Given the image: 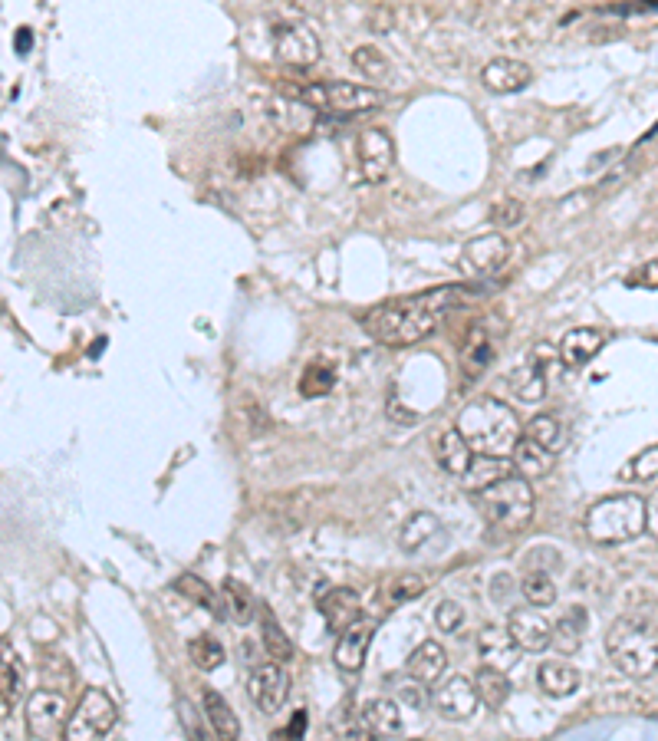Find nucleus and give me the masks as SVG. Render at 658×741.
I'll return each mask as SVG.
<instances>
[{
    "mask_svg": "<svg viewBox=\"0 0 658 741\" xmlns=\"http://www.w3.org/2000/svg\"><path fill=\"white\" fill-rule=\"evenodd\" d=\"M484 294H491V290H484L481 284H445L412 297L385 300L379 307L362 313V330L382 346H412L418 340H425L428 333H435L438 320L448 310H455L468 300H478Z\"/></svg>",
    "mask_w": 658,
    "mask_h": 741,
    "instance_id": "1",
    "label": "nucleus"
},
{
    "mask_svg": "<svg viewBox=\"0 0 658 741\" xmlns=\"http://www.w3.org/2000/svg\"><path fill=\"white\" fill-rule=\"evenodd\" d=\"M455 429L471 442L478 455H514V445L520 442V422L514 409L494 396L468 402L458 412Z\"/></svg>",
    "mask_w": 658,
    "mask_h": 741,
    "instance_id": "2",
    "label": "nucleus"
},
{
    "mask_svg": "<svg viewBox=\"0 0 658 741\" xmlns=\"http://www.w3.org/2000/svg\"><path fill=\"white\" fill-rule=\"evenodd\" d=\"M533 508H537V494L530 488V478H524L520 471H510L501 481L478 491V511L501 534L524 531L533 518Z\"/></svg>",
    "mask_w": 658,
    "mask_h": 741,
    "instance_id": "3",
    "label": "nucleus"
},
{
    "mask_svg": "<svg viewBox=\"0 0 658 741\" xmlns=\"http://www.w3.org/2000/svg\"><path fill=\"white\" fill-rule=\"evenodd\" d=\"M606 649L612 666L632 679H649L658 672V633L652 623L622 616L609 626Z\"/></svg>",
    "mask_w": 658,
    "mask_h": 741,
    "instance_id": "4",
    "label": "nucleus"
},
{
    "mask_svg": "<svg viewBox=\"0 0 658 741\" xmlns=\"http://www.w3.org/2000/svg\"><path fill=\"white\" fill-rule=\"evenodd\" d=\"M645 531V501L639 494H612L586 511V534L593 544H626Z\"/></svg>",
    "mask_w": 658,
    "mask_h": 741,
    "instance_id": "5",
    "label": "nucleus"
},
{
    "mask_svg": "<svg viewBox=\"0 0 658 741\" xmlns=\"http://www.w3.org/2000/svg\"><path fill=\"white\" fill-rule=\"evenodd\" d=\"M300 99L310 103L316 112H339V116H362L382 106V93L372 86L346 83V80H323L306 83L300 89Z\"/></svg>",
    "mask_w": 658,
    "mask_h": 741,
    "instance_id": "6",
    "label": "nucleus"
},
{
    "mask_svg": "<svg viewBox=\"0 0 658 741\" xmlns=\"http://www.w3.org/2000/svg\"><path fill=\"white\" fill-rule=\"evenodd\" d=\"M356 159H359L362 182L382 185L395 165V142L389 136V129H382V126L362 129L359 139H356Z\"/></svg>",
    "mask_w": 658,
    "mask_h": 741,
    "instance_id": "7",
    "label": "nucleus"
},
{
    "mask_svg": "<svg viewBox=\"0 0 658 741\" xmlns=\"http://www.w3.org/2000/svg\"><path fill=\"white\" fill-rule=\"evenodd\" d=\"M116 702L109 699L102 689H89L79 702V709L73 712L70 725H66V738L73 741H86V738H102L106 732H112L116 725Z\"/></svg>",
    "mask_w": 658,
    "mask_h": 741,
    "instance_id": "8",
    "label": "nucleus"
},
{
    "mask_svg": "<svg viewBox=\"0 0 658 741\" xmlns=\"http://www.w3.org/2000/svg\"><path fill=\"white\" fill-rule=\"evenodd\" d=\"M27 732L40 741L66 735V695L56 689H37L27 699Z\"/></svg>",
    "mask_w": 658,
    "mask_h": 741,
    "instance_id": "9",
    "label": "nucleus"
},
{
    "mask_svg": "<svg viewBox=\"0 0 658 741\" xmlns=\"http://www.w3.org/2000/svg\"><path fill=\"white\" fill-rule=\"evenodd\" d=\"M247 699L254 702L257 712L277 715L290 699V676L283 669V662H264L251 672L247 679Z\"/></svg>",
    "mask_w": 658,
    "mask_h": 741,
    "instance_id": "10",
    "label": "nucleus"
},
{
    "mask_svg": "<svg viewBox=\"0 0 658 741\" xmlns=\"http://www.w3.org/2000/svg\"><path fill=\"white\" fill-rule=\"evenodd\" d=\"M274 53L277 60L297 70H310L320 60V37L306 24H277L274 27Z\"/></svg>",
    "mask_w": 658,
    "mask_h": 741,
    "instance_id": "11",
    "label": "nucleus"
},
{
    "mask_svg": "<svg viewBox=\"0 0 658 741\" xmlns=\"http://www.w3.org/2000/svg\"><path fill=\"white\" fill-rule=\"evenodd\" d=\"M435 712L445 718V722H464L471 718V712L478 709L481 695H478V682L468 676H451L435 689Z\"/></svg>",
    "mask_w": 658,
    "mask_h": 741,
    "instance_id": "12",
    "label": "nucleus"
},
{
    "mask_svg": "<svg viewBox=\"0 0 658 741\" xmlns=\"http://www.w3.org/2000/svg\"><path fill=\"white\" fill-rule=\"evenodd\" d=\"M510 636L517 639V646L524 653H543V649L553 646V623L533 606H524V610H514L507 620Z\"/></svg>",
    "mask_w": 658,
    "mask_h": 741,
    "instance_id": "13",
    "label": "nucleus"
},
{
    "mask_svg": "<svg viewBox=\"0 0 658 741\" xmlns=\"http://www.w3.org/2000/svg\"><path fill=\"white\" fill-rule=\"evenodd\" d=\"M533 83V70L524 60H514V56H497L481 70V86L487 93L507 96V93H520Z\"/></svg>",
    "mask_w": 658,
    "mask_h": 741,
    "instance_id": "14",
    "label": "nucleus"
},
{
    "mask_svg": "<svg viewBox=\"0 0 658 741\" xmlns=\"http://www.w3.org/2000/svg\"><path fill=\"white\" fill-rule=\"evenodd\" d=\"M507 257H510V244L497 231L481 234V238L464 244V264H468L471 274H481V277L497 274L507 264Z\"/></svg>",
    "mask_w": 658,
    "mask_h": 741,
    "instance_id": "15",
    "label": "nucleus"
},
{
    "mask_svg": "<svg viewBox=\"0 0 658 741\" xmlns=\"http://www.w3.org/2000/svg\"><path fill=\"white\" fill-rule=\"evenodd\" d=\"M320 616H323L326 626L333 633L349 630V626L362 620V600H359V593L349 590V587L326 590L323 597H320Z\"/></svg>",
    "mask_w": 658,
    "mask_h": 741,
    "instance_id": "16",
    "label": "nucleus"
},
{
    "mask_svg": "<svg viewBox=\"0 0 658 741\" xmlns=\"http://www.w3.org/2000/svg\"><path fill=\"white\" fill-rule=\"evenodd\" d=\"M372 636H376V623L372 620H359L353 623L349 630L339 633V643H336V666L343 672H359L362 662L369 656V646H372Z\"/></svg>",
    "mask_w": 658,
    "mask_h": 741,
    "instance_id": "17",
    "label": "nucleus"
},
{
    "mask_svg": "<svg viewBox=\"0 0 658 741\" xmlns=\"http://www.w3.org/2000/svg\"><path fill=\"white\" fill-rule=\"evenodd\" d=\"M478 653L484 659V666H497L507 672L517 662V653H524V649L517 646V639L504 626H484L478 633Z\"/></svg>",
    "mask_w": 658,
    "mask_h": 741,
    "instance_id": "18",
    "label": "nucleus"
},
{
    "mask_svg": "<svg viewBox=\"0 0 658 741\" xmlns=\"http://www.w3.org/2000/svg\"><path fill=\"white\" fill-rule=\"evenodd\" d=\"M264 116L270 119V126H277L280 132H303L313 126L316 119V109L310 103H303V99H267L264 106Z\"/></svg>",
    "mask_w": 658,
    "mask_h": 741,
    "instance_id": "19",
    "label": "nucleus"
},
{
    "mask_svg": "<svg viewBox=\"0 0 658 741\" xmlns=\"http://www.w3.org/2000/svg\"><path fill=\"white\" fill-rule=\"evenodd\" d=\"M405 669H408V676H412L415 682H422V686H431V682H438L441 676H445V669H448L445 646L435 643V639H425V643L415 646V653L408 656Z\"/></svg>",
    "mask_w": 658,
    "mask_h": 741,
    "instance_id": "20",
    "label": "nucleus"
},
{
    "mask_svg": "<svg viewBox=\"0 0 658 741\" xmlns=\"http://www.w3.org/2000/svg\"><path fill=\"white\" fill-rule=\"evenodd\" d=\"M510 471H517L514 468V458H510V455H474L471 468L464 471L458 481H461L464 491L478 494L487 485H494V481H501L504 475H510Z\"/></svg>",
    "mask_w": 658,
    "mask_h": 741,
    "instance_id": "21",
    "label": "nucleus"
},
{
    "mask_svg": "<svg viewBox=\"0 0 658 741\" xmlns=\"http://www.w3.org/2000/svg\"><path fill=\"white\" fill-rule=\"evenodd\" d=\"M603 343H606V336L599 333V330H593V327H576V330H570L560 340V363L570 366V369H580L599 350H603Z\"/></svg>",
    "mask_w": 658,
    "mask_h": 741,
    "instance_id": "22",
    "label": "nucleus"
},
{
    "mask_svg": "<svg viewBox=\"0 0 658 741\" xmlns=\"http://www.w3.org/2000/svg\"><path fill=\"white\" fill-rule=\"evenodd\" d=\"M435 541H441V521L428 511L412 514V518L399 527V547L405 554H425Z\"/></svg>",
    "mask_w": 658,
    "mask_h": 741,
    "instance_id": "23",
    "label": "nucleus"
},
{
    "mask_svg": "<svg viewBox=\"0 0 658 741\" xmlns=\"http://www.w3.org/2000/svg\"><path fill=\"white\" fill-rule=\"evenodd\" d=\"M537 686L540 692H547L550 699H566V695H573L580 689V672H576L570 662L550 659L537 669Z\"/></svg>",
    "mask_w": 658,
    "mask_h": 741,
    "instance_id": "24",
    "label": "nucleus"
},
{
    "mask_svg": "<svg viewBox=\"0 0 658 741\" xmlns=\"http://www.w3.org/2000/svg\"><path fill=\"white\" fill-rule=\"evenodd\" d=\"M438 465L448 471V475H455V478H461L464 471L471 468V462H474V448H471V442L464 439V435L458 432V429H448L445 435L438 439Z\"/></svg>",
    "mask_w": 658,
    "mask_h": 741,
    "instance_id": "25",
    "label": "nucleus"
},
{
    "mask_svg": "<svg viewBox=\"0 0 658 741\" xmlns=\"http://www.w3.org/2000/svg\"><path fill=\"white\" fill-rule=\"evenodd\" d=\"M362 718H366V728H369L372 738H399L402 735V709H399V702H392V699L366 702Z\"/></svg>",
    "mask_w": 658,
    "mask_h": 741,
    "instance_id": "26",
    "label": "nucleus"
},
{
    "mask_svg": "<svg viewBox=\"0 0 658 741\" xmlns=\"http://www.w3.org/2000/svg\"><path fill=\"white\" fill-rule=\"evenodd\" d=\"M514 468L520 471L524 478H540V475H547V471L553 468V448H547V445H540L537 439H530V435H520V442L514 445Z\"/></svg>",
    "mask_w": 658,
    "mask_h": 741,
    "instance_id": "27",
    "label": "nucleus"
},
{
    "mask_svg": "<svg viewBox=\"0 0 658 741\" xmlns=\"http://www.w3.org/2000/svg\"><path fill=\"white\" fill-rule=\"evenodd\" d=\"M494 356H497V346H494L491 336H487L484 330H474V333L468 336V343L461 346V369H464V379H468V383H474V379H481V376H484V369L494 363Z\"/></svg>",
    "mask_w": 658,
    "mask_h": 741,
    "instance_id": "28",
    "label": "nucleus"
},
{
    "mask_svg": "<svg viewBox=\"0 0 658 741\" xmlns=\"http://www.w3.org/2000/svg\"><path fill=\"white\" fill-rule=\"evenodd\" d=\"M586 610L583 606H570L557 623H553V649L560 656H573L576 649L583 646V633H586Z\"/></svg>",
    "mask_w": 658,
    "mask_h": 741,
    "instance_id": "29",
    "label": "nucleus"
},
{
    "mask_svg": "<svg viewBox=\"0 0 658 741\" xmlns=\"http://www.w3.org/2000/svg\"><path fill=\"white\" fill-rule=\"evenodd\" d=\"M204 718H208L211 732L218 738H228V741L241 738V722H237V715L231 712V705L224 702L221 692H214V689L204 692Z\"/></svg>",
    "mask_w": 658,
    "mask_h": 741,
    "instance_id": "30",
    "label": "nucleus"
},
{
    "mask_svg": "<svg viewBox=\"0 0 658 741\" xmlns=\"http://www.w3.org/2000/svg\"><path fill=\"white\" fill-rule=\"evenodd\" d=\"M425 587H428V580L422 574H399V577L385 580V587L379 590V606L382 610H395V606L422 597Z\"/></svg>",
    "mask_w": 658,
    "mask_h": 741,
    "instance_id": "31",
    "label": "nucleus"
},
{
    "mask_svg": "<svg viewBox=\"0 0 658 741\" xmlns=\"http://www.w3.org/2000/svg\"><path fill=\"white\" fill-rule=\"evenodd\" d=\"M221 597H224V610H228V616L234 623H251L254 620V593H251V587L247 583H241L237 577H228L224 580V587H221Z\"/></svg>",
    "mask_w": 658,
    "mask_h": 741,
    "instance_id": "32",
    "label": "nucleus"
},
{
    "mask_svg": "<svg viewBox=\"0 0 658 741\" xmlns=\"http://www.w3.org/2000/svg\"><path fill=\"white\" fill-rule=\"evenodd\" d=\"M175 590L181 593V597H188L191 603L204 606V610H208L211 616H218V620H221L224 613H228V610H224V603L218 600V593L211 590V583L201 580L198 574H181L175 580Z\"/></svg>",
    "mask_w": 658,
    "mask_h": 741,
    "instance_id": "33",
    "label": "nucleus"
},
{
    "mask_svg": "<svg viewBox=\"0 0 658 741\" xmlns=\"http://www.w3.org/2000/svg\"><path fill=\"white\" fill-rule=\"evenodd\" d=\"M478 695L481 702L487 705V709H504V702L510 699V679L504 669L497 666H481L478 672Z\"/></svg>",
    "mask_w": 658,
    "mask_h": 741,
    "instance_id": "34",
    "label": "nucleus"
},
{
    "mask_svg": "<svg viewBox=\"0 0 658 741\" xmlns=\"http://www.w3.org/2000/svg\"><path fill=\"white\" fill-rule=\"evenodd\" d=\"M336 386V366L333 363H310L300 376V396L303 399H323Z\"/></svg>",
    "mask_w": 658,
    "mask_h": 741,
    "instance_id": "35",
    "label": "nucleus"
},
{
    "mask_svg": "<svg viewBox=\"0 0 658 741\" xmlns=\"http://www.w3.org/2000/svg\"><path fill=\"white\" fill-rule=\"evenodd\" d=\"M353 66L362 80H372V83H382L392 76V63L389 56H385L379 47H356L353 50Z\"/></svg>",
    "mask_w": 658,
    "mask_h": 741,
    "instance_id": "36",
    "label": "nucleus"
},
{
    "mask_svg": "<svg viewBox=\"0 0 658 741\" xmlns=\"http://www.w3.org/2000/svg\"><path fill=\"white\" fill-rule=\"evenodd\" d=\"M520 593H524V600L530 606H540V610L557 603V587H553L547 570H530V574L520 580Z\"/></svg>",
    "mask_w": 658,
    "mask_h": 741,
    "instance_id": "37",
    "label": "nucleus"
},
{
    "mask_svg": "<svg viewBox=\"0 0 658 741\" xmlns=\"http://www.w3.org/2000/svg\"><path fill=\"white\" fill-rule=\"evenodd\" d=\"M0 682H4V709H10L20 695H24V666L20 659L10 653V646L4 643V666H0Z\"/></svg>",
    "mask_w": 658,
    "mask_h": 741,
    "instance_id": "38",
    "label": "nucleus"
},
{
    "mask_svg": "<svg viewBox=\"0 0 658 741\" xmlns=\"http://www.w3.org/2000/svg\"><path fill=\"white\" fill-rule=\"evenodd\" d=\"M619 478L622 481H652V478H658V445L645 448V452H639V455H632L629 462L622 465Z\"/></svg>",
    "mask_w": 658,
    "mask_h": 741,
    "instance_id": "39",
    "label": "nucleus"
},
{
    "mask_svg": "<svg viewBox=\"0 0 658 741\" xmlns=\"http://www.w3.org/2000/svg\"><path fill=\"white\" fill-rule=\"evenodd\" d=\"M188 656H191V662H195L201 672H214L224 662V646L218 643V639L201 636V639H191Z\"/></svg>",
    "mask_w": 658,
    "mask_h": 741,
    "instance_id": "40",
    "label": "nucleus"
},
{
    "mask_svg": "<svg viewBox=\"0 0 658 741\" xmlns=\"http://www.w3.org/2000/svg\"><path fill=\"white\" fill-rule=\"evenodd\" d=\"M524 435H530V439H537L540 445H547V448H553V452H557V442H560V435H563V425H560L557 415L540 412V415H533V419L527 422Z\"/></svg>",
    "mask_w": 658,
    "mask_h": 741,
    "instance_id": "41",
    "label": "nucleus"
},
{
    "mask_svg": "<svg viewBox=\"0 0 658 741\" xmlns=\"http://www.w3.org/2000/svg\"><path fill=\"white\" fill-rule=\"evenodd\" d=\"M264 649L274 662H290L293 659V643L290 636L280 630V623H274V616H264Z\"/></svg>",
    "mask_w": 658,
    "mask_h": 741,
    "instance_id": "42",
    "label": "nucleus"
},
{
    "mask_svg": "<svg viewBox=\"0 0 658 741\" xmlns=\"http://www.w3.org/2000/svg\"><path fill=\"white\" fill-rule=\"evenodd\" d=\"M491 221H494V228L514 231V228H520V224L527 221V205H524L520 198H504V201H497L494 211H491Z\"/></svg>",
    "mask_w": 658,
    "mask_h": 741,
    "instance_id": "43",
    "label": "nucleus"
},
{
    "mask_svg": "<svg viewBox=\"0 0 658 741\" xmlns=\"http://www.w3.org/2000/svg\"><path fill=\"white\" fill-rule=\"evenodd\" d=\"M510 383H514L520 402H537V399H543V392H547V383H543V369H537V366L520 369Z\"/></svg>",
    "mask_w": 658,
    "mask_h": 741,
    "instance_id": "44",
    "label": "nucleus"
},
{
    "mask_svg": "<svg viewBox=\"0 0 658 741\" xmlns=\"http://www.w3.org/2000/svg\"><path fill=\"white\" fill-rule=\"evenodd\" d=\"M435 626H438L441 633H458L461 626H464V606L455 603V600L438 603V610H435Z\"/></svg>",
    "mask_w": 658,
    "mask_h": 741,
    "instance_id": "45",
    "label": "nucleus"
},
{
    "mask_svg": "<svg viewBox=\"0 0 658 741\" xmlns=\"http://www.w3.org/2000/svg\"><path fill=\"white\" fill-rule=\"evenodd\" d=\"M306 725H310V715H306V709H297L290 715V722L283 732H277L274 738H303L306 735Z\"/></svg>",
    "mask_w": 658,
    "mask_h": 741,
    "instance_id": "46",
    "label": "nucleus"
},
{
    "mask_svg": "<svg viewBox=\"0 0 658 741\" xmlns=\"http://www.w3.org/2000/svg\"><path fill=\"white\" fill-rule=\"evenodd\" d=\"M629 284H639L645 290H658V261H649L639 267V274L629 277Z\"/></svg>",
    "mask_w": 658,
    "mask_h": 741,
    "instance_id": "47",
    "label": "nucleus"
},
{
    "mask_svg": "<svg viewBox=\"0 0 658 741\" xmlns=\"http://www.w3.org/2000/svg\"><path fill=\"white\" fill-rule=\"evenodd\" d=\"M395 24H392V7H376L369 14V30H376V33H389Z\"/></svg>",
    "mask_w": 658,
    "mask_h": 741,
    "instance_id": "48",
    "label": "nucleus"
},
{
    "mask_svg": "<svg viewBox=\"0 0 658 741\" xmlns=\"http://www.w3.org/2000/svg\"><path fill=\"white\" fill-rule=\"evenodd\" d=\"M645 531L658 541V491H652V498L645 501Z\"/></svg>",
    "mask_w": 658,
    "mask_h": 741,
    "instance_id": "49",
    "label": "nucleus"
},
{
    "mask_svg": "<svg viewBox=\"0 0 658 741\" xmlns=\"http://www.w3.org/2000/svg\"><path fill=\"white\" fill-rule=\"evenodd\" d=\"M30 43H33V33L27 27H20V33H17V53H30Z\"/></svg>",
    "mask_w": 658,
    "mask_h": 741,
    "instance_id": "50",
    "label": "nucleus"
}]
</instances>
